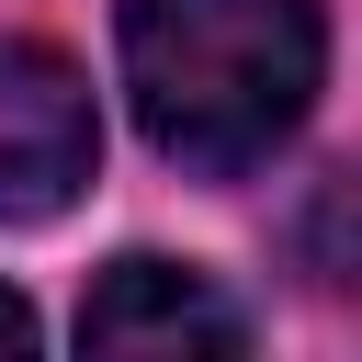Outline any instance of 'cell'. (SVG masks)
<instances>
[{
	"label": "cell",
	"instance_id": "277c9868",
	"mask_svg": "<svg viewBox=\"0 0 362 362\" xmlns=\"http://www.w3.org/2000/svg\"><path fill=\"white\" fill-rule=\"evenodd\" d=\"M0 351H34V305H23L11 283H0Z\"/></svg>",
	"mask_w": 362,
	"mask_h": 362
},
{
	"label": "cell",
	"instance_id": "3957f363",
	"mask_svg": "<svg viewBox=\"0 0 362 362\" xmlns=\"http://www.w3.org/2000/svg\"><path fill=\"white\" fill-rule=\"evenodd\" d=\"M79 351H249V317L181 260H113L79 294Z\"/></svg>",
	"mask_w": 362,
	"mask_h": 362
},
{
	"label": "cell",
	"instance_id": "6da1fadb",
	"mask_svg": "<svg viewBox=\"0 0 362 362\" xmlns=\"http://www.w3.org/2000/svg\"><path fill=\"white\" fill-rule=\"evenodd\" d=\"M328 79L317 0H124V90L158 158L238 181L260 170Z\"/></svg>",
	"mask_w": 362,
	"mask_h": 362
},
{
	"label": "cell",
	"instance_id": "7a4b0ae2",
	"mask_svg": "<svg viewBox=\"0 0 362 362\" xmlns=\"http://www.w3.org/2000/svg\"><path fill=\"white\" fill-rule=\"evenodd\" d=\"M90 158H102V124H90V79L34 45V34H0V226H45L90 192Z\"/></svg>",
	"mask_w": 362,
	"mask_h": 362
}]
</instances>
